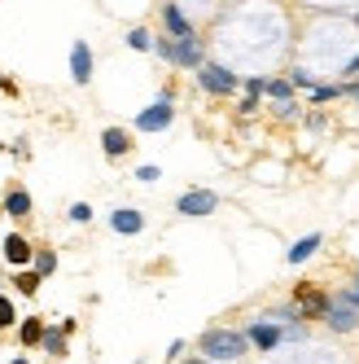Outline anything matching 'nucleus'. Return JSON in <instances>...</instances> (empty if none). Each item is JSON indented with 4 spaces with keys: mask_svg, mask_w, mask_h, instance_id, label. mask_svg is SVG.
Segmentation results:
<instances>
[{
    "mask_svg": "<svg viewBox=\"0 0 359 364\" xmlns=\"http://www.w3.org/2000/svg\"><path fill=\"white\" fill-rule=\"evenodd\" d=\"M215 206H219V198H215L211 189H193V193H184V198L175 202V211H180V215H211Z\"/></svg>",
    "mask_w": 359,
    "mask_h": 364,
    "instance_id": "obj_7",
    "label": "nucleus"
},
{
    "mask_svg": "<svg viewBox=\"0 0 359 364\" xmlns=\"http://www.w3.org/2000/svg\"><path fill=\"white\" fill-rule=\"evenodd\" d=\"M193 364H206V360H193Z\"/></svg>",
    "mask_w": 359,
    "mask_h": 364,
    "instance_id": "obj_32",
    "label": "nucleus"
},
{
    "mask_svg": "<svg viewBox=\"0 0 359 364\" xmlns=\"http://www.w3.org/2000/svg\"><path fill=\"white\" fill-rule=\"evenodd\" d=\"M70 220H74V224H88V220H92V206H88V202H74V206H70Z\"/></svg>",
    "mask_w": 359,
    "mask_h": 364,
    "instance_id": "obj_24",
    "label": "nucleus"
},
{
    "mask_svg": "<svg viewBox=\"0 0 359 364\" xmlns=\"http://www.w3.org/2000/svg\"><path fill=\"white\" fill-rule=\"evenodd\" d=\"M153 53H158L162 62H171V66H193V70L206 66V62H201L197 36H189V40H153Z\"/></svg>",
    "mask_w": 359,
    "mask_h": 364,
    "instance_id": "obj_2",
    "label": "nucleus"
},
{
    "mask_svg": "<svg viewBox=\"0 0 359 364\" xmlns=\"http://www.w3.org/2000/svg\"><path fill=\"white\" fill-rule=\"evenodd\" d=\"M333 97H342V84H338V88H333V84H320V88H311V101H320V106H324V101H333Z\"/></svg>",
    "mask_w": 359,
    "mask_h": 364,
    "instance_id": "obj_23",
    "label": "nucleus"
},
{
    "mask_svg": "<svg viewBox=\"0 0 359 364\" xmlns=\"http://www.w3.org/2000/svg\"><path fill=\"white\" fill-rule=\"evenodd\" d=\"M316 250H320V232H311V237H302V242L289 246V264H306Z\"/></svg>",
    "mask_w": 359,
    "mask_h": 364,
    "instance_id": "obj_15",
    "label": "nucleus"
},
{
    "mask_svg": "<svg viewBox=\"0 0 359 364\" xmlns=\"http://www.w3.org/2000/svg\"><path fill=\"white\" fill-rule=\"evenodd\" d=\"M197 84L206 88V92H233L241 80H237L233 70H223V66H201V70H197Z\"/></svg>",
    "mask_w": 359,
    "mask_h": 364,
    "instance_id": "obj_6",
    "label": "nucleus"
},
{
    "mask_svg": "<svg viewBox=\"0 0 359 364\" xmlns=\"http://www.w3.org/2000/svg\"><path fill=\"white\" fill-rule=\"evenodd\" d=\"M0 88H5V92H9V88H13V84H5V75H0Z\"/></svg>",
    "mask_w": 359,
    "mask_h": 364,
    "instance_id": "obj_30",
    "label": "nucleus"
},
{
    "mask_svg": "<svg viewBox=\"0 0 359 364\" xmlns=\"http://www.w3.org/2000/svg\"><path fill=\"white\" fill-rule=\"evenodd\" d=\"M31 259H35V250L27 246V237H22V232H9L5 237V264L9 268H27Z\"/></svg>",
    "mask_w": 359,
    "mask_h": 364,
    "instance_id": "obj_9",
    "label": "nucleus"
},
{
    "mask_svg": "<svg viewBox=\"0 0 359 364\" xmlns=\"http://www.w3.org/2000/svg\"><path fill=\"white\" fill-rule=\"evenodd\" d=\"M298 294V311H302V321L306 316H328V307H333V299L328 294H320V290H294Z\"/></svg>",
    "mask_w": 359,
    "mask_h": 364,
    "instance_id": "obj_10",
    "label": "nucleus"
},
{
    "mask_svg": "<svg viewBox=\"0 0 359 364\" xmlns=\"http://www.w3.org/2000/svg\"><path fill=\"white\" fill-rule=\"evenodd\" d=\"M197 351L206 360H228V364H233V360H241L250 351V338L241 329H206L201 343H197Z\"/></svg>",
    "mask_w": 359,
    "mask_h": 364,
    "instance_id": "obj_1",
    "label": "nucleus"
},
{
    "mask_svg": "<svg viewBox=\"0 0 359 364\" xmlns=\"http://www.w3.org/2000/svg\"><path fill=\"white\" fill-rule=\"evenodd\" d=\"M31 268H35L40 277H53V268H57V255H53V250H35V259H31Z\"/></svg>",
    "mask_w": 359,
    "mask_h": 364,
    "instance_id": "obj_17",
    "label": "nucleus"
},
{
    "mask_svg": "<svg viewBox=\"0 0 359 364\" xmlns=\"http://www.w3.org/2000/svg\"><path fill=\"white\" fill-rule=\"evenodd\" d=\"M18 333H22V343H27V347H35V343H44V325L31 316V321H22L18 325Z\"/></svg>",
    "mask_w": 359,
    "mask_h": 364,
    "instance_id": "obj_16",
    "label": "nucleus"
},
{
    "mask_svg": "<svg viewBox=\"0 0 359 364\" xmlns=\"http://www.w3.org/2000/svg\"><path fill=\"white\" fill-rule=\"evenodd\" d=\"M40 281H44V277H40L35 268H31V272H27V268H18V290H22V294H35V290H40Z\"/></svg>",
    "mask_w": 359,
    "mask_h": 364,
    "instance_id": "obj_19",
    "label": "nucleus"
},
{
    "mask_svg": "<svg viewBox=\"0 0 359 364\" xmlns=\"http://www.w3.org/2000/svg\"><path fill=\"white\" fill-rule=\"evenodd\" d=\"M289 84H294V88H311V84H316V80H311V75H306V70H302V66H298V70H294V75H289Z\"/></svg>",
    "mask_w": 359,
    "mask_h": 364,
    "instance_id": "obj_26",
    "label": "nucleus"
},
{
    "mask_svg": "<svg viewBox=\"0 0 359 364\" xmlns=\"http://www.w3.org/2000/svg\"><path fill=\"white\" fill-rule=\"evenodd\" d=\"M13 321H18V311H13V303L0 294V329H13Z\"/></svg>",
    "mask_w": 359,
    "mask_h": 364,
    "instance_id": "obj_22",
    "label": "nucleus"
},
{
    "mask_svg": "<svg viewBox=\"0 0 359 364\" xmlns=\"http://www.w3.org/2000/svg\"><path fill=\"white\" fill-rule=\"evenodd\" d=\"M44 351H53V355H66V329H53V333H44Z\"/></svg>",
    "mask_w": 359,
    "mask_h": 364,
    "instance_id": "obj_21",
    "label": "nucleus"
},
{
    "mask_svg": "<svg viewBox=\"0 0 359 364\" xmlns=\"http://www.w3.org/2000/svg\"><path fill=\"white\" fill-rule=\"evenodd\" d=\"M101 149H106L110 159H123V154L132 149V136H127L123 127H106V132H101Z\"/></svg>",
    "mask_w": 359,
    "mask_h": 364,
    "instance_id": "obj_13",
    "label": "nucleus"
},
{
    "mask_svg": "<svg viewBox=\"0 0 359 364\" xmlns=\"http://www.w3.org/2000/svg\"><path fill=\"white\" fill-rule=\"evenodd\" d=\"M338 299H346V303H350V307H359V277H355V285H350V290H342V294H338Z\"/></svg>",
    "mask_w": 359,
    "mask_h": 364,
    "instance_id": "obj_27",
    "label": "nucleus"
},
{
    "mask_svg": "<svg viewBox=\"0 0 359 364\" xmlns=\"http://www.w3.org/2000/svg\"><path fill=\"white\" fill-rule=\"evenodd\" d=\"M346 70H350V75H359V53L350 58V66H346Z\"/></svg>",
    "mask_w": 359,
    "mask_h": 364,
    "instance_id": "obj_29",
    "label": "nucleus"
},
{
    "mask_svg": "<svg viewBox=\"0 0 359 364\" xmlns=\"http://www.w3.org/2000/svg\"><path fill=\"white\" fill-rule=\"evenodd\" d=\"M324 325H328V329H338V333H350V329H359V307H350L346 299H338V294H333V307H328Z\"/></svg>",
    "mask_w": 359,
    "mask_h": 364,
    "instance_id": "obj_5",
    "label": "nucleus"
},
{
    "mask_svg": "<svg viewBox=\"0 0 359 364\" xmlns=\"http://www.w3.org/2000/svg\"><path fill=\"white\" fill-rule=\"evenodd\" d=\"M110 228H114V232H123V237H132V232H140V228H145V215H140V211H132V206H123V211H114V215H110Z\"/></svg>",
    "mask_w": 359,
    "mask_h": 364,
    "instance_id": "obj_12",
    "label": "nucleus"
},
{
    "mask_svg": "<svg viewBox=\"0 0 359 364\" xmlns=\"http://www.w3.org/2000/svg\"><path fill=\"white\" fill-rule=\"evenodd\" d=\"M70 80L74 84H92V48L84 40L70 44Z\"/></svg>",
    "mask_w": 359,
    "mask_h": 364,
    "instance_id": "obj_8",
    "label": "nucleus"
},
{
    "mask_svg": "<svg viewBox=\"0 0 359 364\" xmlns=\"http://www.w3.org/2000/svg\"><path fill=\"white\" fill-rule=\"evenodd\" d=\"M342 92H350V97H359V80H355V84H346Z\"/></svg>",
    "mask_w": 359,
    "mask_h": 364,
    "instance_id": "obj_28",
    "label": "nucleus"
},
{
    "mask_svg": "<svg viewBox=\"0 0 359 364\" xmlns=\"http://www.w3.org/2000/svg\"><path fill=\"white\" fill-rule=\"evenodd\" d=\"M162 171L158 167H153V163H145V167H136V180H145V185H153V180H158Z\"/></svg>",
    "mask_w": 359,
    "mask_h": 364,
    "instance_id": "obj_25",
    "label": "nucleus"
},
{
    "mask_svg": "<svg viewBox=\"0 0 359 364\" xmlns=\"http://www.w3.org/2000/svg\"><path fill=\"white\" fill-rule=\"evenodd\" d=\"M245 338H250V347L272 351V347H280V343H285V329H280L276 321H254V325L245 329Z\"/></svg>",
    "mask_w": 359,
    "mask_h": 364,
    "instance_id": "obj_4",
    "label": "nucleus"
},
{
    "mask_svg": "<svg viewBox=\"0 0 359 364\" xmlns=\"http://www.w3.org/2000/svg\"><path fill=\"white\" fill-rule=\"evenodd\" d=\"M127 44H132V48H140V53H153V36H149L145 27H136V31H127Z\"/></svg>",
    "mask_w": 359,
    "mask_h": 364,
    "instance_id": "obj_20",
    "label": "nucleus"
},
{
    "mask_svg": "<svg viewBox=\"0 0 359 364\" xmlns=\"http://www.w3.org/2000/svg\"><path fill=\"white\" fill-rule=\"evenodd\" d=\"M162 22H167L171 40H189V36H193V22L184 18V9H180V5H167V9H162Z\"/></svg>",
    "mask_w": 359,
    "mask_h": 364,
    "instance_id": "obj_11",
    "label": "nucleus"
},
{
    "mask_svg": "<svg viewBox=\"0 0 359 364\" xmlns=\"http://www.w3.org/2000/svg\"><path fill=\"white\" fill-rule=\"evenodd\" d=\"M263 92L276 97V101H289V97H294V84H289V80H263Z\"/></svg>",
    "mask_w": 359,
    "mask_h": 364,
    "instance_id": "obj_18",
    "label": "nucleus"
},
{
    "mask_svg": "<svg viewBox=\"0 0 359 364\" xmlns=\"http://www.w3.org/2000/svg\"><path fill=\"white\" fill-rule=\"evenodd\" d=\"M355 27H359V14H355Z\"/></svg>",
    "mask_w": 359,
    "mask_h": 364,
    "instance_id": "obj_33",
    "label": "nucleus"
},
{
    "mask_svg": "<svg viewBox=\"0 0 359 364\" xmlns=\"http://www.w3.org/2000/svg\"><path fill=\"white\" fill-rule=\"evenodd\" d=\"M162 127H171V97L167 92L136 114V132H162Z\"/></svg>",
    "mask_w": 359,
    "mask_h": 364,
    "instance_id": "obj_3",
    "label": "nucleus"
},
{
    "mask_svg": "<svg viewBox=\"0 0 359 364\" xmlns=\"http://www.w3.org/2000/svg\"><path fill=\"white\" fill-rule=\"evenodd\" d=\"M5 211H9L13 220L31 215V193H22V189H9V193H5Z\"/></svg>",
    "mask_w": 359,
    "mask_h": 364,
    "instance_id": "obj_14",
    "label": "nucleus"
},
{
    "mask_svg": "<svg viewBox=\"0 0 359 364\" xmlns=\"http://www.w3.org/2000/svg\"><path fill=\"white\" fill-rule=\"evenodd\" d=\"M13 364H27V360H22V355H18V360H13Z\"/></svg>",
    "mask_w": 359,
    "mask_h": 364,
    "instance_id": "obj_31",
    "label": "nucleus"
}]
</instances>
